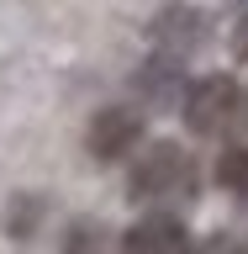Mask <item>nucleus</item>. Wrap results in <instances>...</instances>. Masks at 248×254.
<instances>
[{"label":"nucleus","mask_w":248,"mask_h":254,"mask_svg":"<svg viewBox=\"0 0 248 254\" xmlns=\"http://www.w3.org/2000/svg\"><path fill=\"white\" fill-rule=\"evenodd\" d=\"M185 127L196 138H238L248 127V85L233 74H206L185 85Z\"/></svg>","instance_id":"obj_1"},{"label":"nucleus","mask_w":248,"mask_h":254,"mask_svg":"<svg viewBox=\"0 0 248 254\" xmlns=\"http://www.w3.org/2000/svg\"><path fill=\"white\" fill-rule=\"evenodd\" d=\"M196 159L180 148V143H153V148H143L132 175H127V190H132V201H148V206H174L185 201L190 190H196Z\"/></svg>","instance_id":"obj_2"},{"label":"nucleus","mask_w":248,"mask_h":254,"mask_svg":"<svg viewBox=\"0 0 248 254\" xmlns=\"http://www.w3.org/2000/svg\"><path fill=\"white\" fill-rule=\"evenodd\" d=\"M143 138V111L138 106H100L90 117V132H85V148L95 159H122L132 154Z\"/></svg>","instance_id":"obj_3"},{"label":"nucleus","mask_w":248,"mask_h":254,"mask_svg":"<svg viewBox=\"0 0 248 254\" xmlns=\"http://www.w3.org/2000/svg\"><path fill=\"white\" fill-rule=\"evenodd\" d=\"M185 249H190V233L174 212H148L122 238V254H185Z\"/></svg>","instance_id":"obj_4"},{"label":"nucleus","mask_w":248,"mask_h":254,"mask_svg":"<svg viewBox=\"0 0 248 254\" xmlns=\"http://www.w3.org/2000/svg\"><path fill=\"white\" fill-rule=\"evenodd\" d=\"M201 37H206V21L196 11H180V5H169V11L153 21V43L164 48V59H180L190 48H201Z\"/></svg>","instance_id":"obj_5"},{"label":"nucleus","mask_w":248,"mask_h":254,"mask_svg":"<svg viewBox=\"0 0 248 254\" xmlns=\"http://www.w3.org/2000/svg\"><path fill=\"white\" fill-rule=\"evenodd\" d=\"M138 90H148V101H158V106L174 101V90H180V64H174V59L148 64V69L138 74ZM180 95H185V90H180Z\"/></svg>","instance_id":"obj_6"},{"label":"nucleus","mask_w":248,"mask_h":254,"mask_svg":"<svg viewBox=\"0 0 248 254\" xmlns=\"http://www.w3.org/2000/svg\"><path fill=\"white\" fill-rule=\"evenodd\" d=\"M217 180H222L227 190H233L238 201H248V143H238V148H227V154H222Z\"/></svg>","instance_id":"obj_7"},{"label":"nucleus","mask_w":248,"mask_h":254,"mask_svg":"<svg viewBox=\"0 0 248 254\" xmlns=\"http://www.w3.org/2000/svg\"><path fill=\"white\" fill-rule=\"evenodd\" d=\"M185 254H243V244L227 238V233H211V238H201V244H190Z\"/></svg>","instance_id":"obj_8"},{"label":"nucleus","mask_w":248,"mask_h":254,"mask_svg":"<svg viewBox=\"0 0 248 254\" xmlns=\"http://www.w3.org/2000/svg\"><path fill=\"white\" fill-rule=\"evenodd\" d=\"M233 53H238V64H248V16L233 27Z\"/></svg>","instance_id":"obj_9"}]
</instances>
